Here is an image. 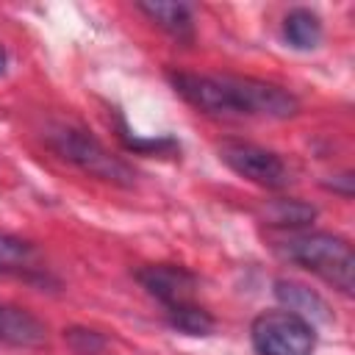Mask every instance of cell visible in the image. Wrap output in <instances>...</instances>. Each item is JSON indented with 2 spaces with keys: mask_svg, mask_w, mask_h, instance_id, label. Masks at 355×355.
Wrapping results in <instances>:
<instances>
[{
  "mask_svg": "<svg viewBox=\"0 0 355 355\" xmlns=\"http://www.w3.org/2000/svg\"><path fill=\"white\" fill-rule=\"evenodd\" d=\"M6 61H8V58H6V47L0 44V75L6 72Z\"/></svg>",
  "mask_w": 355,
  "mask_h": 355,
  "instance_id": "obj_15",
  "label": "cell"
},
{
  "mask_svg": "<svg viewBox=\"0 0 355 355\" xmlns=\"http://www.w3.org/2000/svg\"><path fill=\"white\" fill-rule=\"evenodd\" d=\"M250 338L258 355H311L316 347L313 324L283 308L255 316Z\"/></svg>",
  "mask_w": 355,
  "mask_h": 355,
  "instance_id": "obj_4",
  "label": "cell"
},
{
  "mask_svg": "<svg viewBox=\"0 0 355 355\" xmlns=\"http://www.w3.org/2000/svg\"><path fill=\"white\" fill-rule=\"evenodd\" d=\"M64 338L69 341V347L78 355H97L105 347V338L94 330H86V327H69V330H64Z\"/></svg>",
  "mask_w": 355,
  "mask_h": 355,
  "instance_id": "obj_14",
  "label": "cell"
},
{
  "mask_svg": "<svg viewBox=\"0 0 355 355\" xmlns=\"http://www.w3.org/2000/svg\"><path fill=\"white\" fill-rule=\"evenodd\" d=\"M47 341V327L25 308L0 302V344L33 349Z\"/></svg>",
  "mask_w": 355,
  "mask_h": 355,
  "instance_id": "obj_7",
  "label": "cell"
},
{
  "mask_svg": "<svg viewBox=\"0 0 355 355\" xmlns=\"http://www.w3.org/2000/svg\"><path fill=\"white\" fill-rule=\"evenodd\" d=\"M169 83L186 103L214 116L288 119L300 111V103L291 92L258 78L169 72Z\"/></svg>",
  "mask_w": 355,
  "mask_h": 355,
  "instance_id": "obj_1",
  "label": "cell"
},
{
  "mask_svg": "<svg viewBox=\"0 0 355 355\" xmlns=\"http://www.w3.org/2000/svg\"><path fill=\"white\" fill-rule=\"evenodd\" d=\"M219 158L244 180L263 186V189H283L288 183V169L283 158L266 147L227 139L219 144Z\"/></svg>",
  "mask_w": 355,
  "mask_h": 355,
  "instance_id": "obj_5",
  "label": "cell"
},
{
  "mask_svg": "<svg viewBox=\"0 0 355 355\" xmlns=\"http://www.w3.org/2000/svg\"><path fill=\"white\" fill-rule=\"evenodd\" d=\"M44 136H47V144L61 158H67L69 164L80 166L83 172H89V175H94L100 180L116 183V186H133V180H136L133 169L122 158L111 155L83 128H75V125H53Z\"/></svg>",
  "mask_w": 355,
  "mask_h": 355,
  "instance_id": "obj_3",
  "label": "cell"
},
{
  "mask_svg": "<svg viewBox=\"0 0 355 355\" xmlns=\"http://www.w3.org/2000/svg\"><path fill=\"white\" fill-rule=\"evenodd\" d=\"M33 247L11 233H0V275H17L31 269Z\"/></svg>",
  "mask_w": 355,
  "mask_h": 355,
  "instance_id": "obj_12",
  "label": "cell"
},
{
  "mask_svg": "<svg viewBox=\"0 0 355 355\" xmlns=\"http://www.w3.org/2000/svg\"><path fill=\"white\" fill-rule=\"evenodd\" d=\"M275 297L283 302V311H291L297 316H302L305 322H330V308L327 302L311 291L308 286L302 283H294V280H277L275 283Z\"/></svg>",
  "mask_w": 355,
  "mask_h": 355,
  "instance_id": "obj_8",
  "label": "cell"
},
{
  "mask_svg": "<svg viewBox=\"0 0 355 355\" xmlns=\"http://www.w3.org/2000/svg\"><path fill=\"white\" fill-rule=\"evenodd\" d=\"M166 322L186 336H208L214 330V316L205 308H200L197 302H183V305L166 308Z\"/></svg>",
  "mask_w": 355,
  "mask_h": 355,
  "instance_id": "obj_11",
  "label": "cell"
},
{
  "mask_svg": "<svg viewBox=\"0 0 355 355\" xmlns=\"http://www.w3.org/2000/svg\"><path fill=\"white\" fill-rule=\"evenodd\" d=\"M313 216H316V208L300 200H277L266 208V219L277 227H300V225H308Z\"/></svg>",
  "mask_w": 355,
  "mask_h": 355,
  "instance_id": "obj_13",
  "label": "cell"
},
{
  "mask_svg": "<svg viewBox=\"0 0 355 355\" xmlns=\"http://www.w3.org/2000/svg\"><path fill=\"white\" fill-rule=\"evenodd\" d=\"M136 280L141 283V288L155 297L164 311L183 305V302H194V291H197V277L178 263H150L144 269L136 272Z\"/></svg>",
  "mask_w": 355,
  "mask_h": 355,
  "instance_id": "obj_6",
  "label": "cell"
},
{
  "mask_svg": "<svg viewBox=\"0 0 355 355\" xmlns=\"http://www.w3.org/2000/svg\"><path fill=\"white\" fill-rule=\"evenodd\" d=\"M283 36L297 50H313L322 42V19L311 8H291L283 19Z\"/></svg>",
  "mask_w": 355,
  "mask_h": 355,
  "instance_id": "obj_10",
  "label": "cell"
},
{
  "mask_svg": "<svg viewBox=\"0 0 355 355\" xmlns=\"http://www.w3.org/2000/svg\"><path fill=\"white\" fill-rule=\"evenodd\" d=\"M277 252L291 263L313 272L341 294L355 291V255L352 247L333 233H291L277 244Z\"/></svg>",
  "mask_w": 355,
  "mask_h": 355,
  "instance_id": "obj_2",
  "label": "cell"
},
{
  "mask_svg": "<svg viewBox=\"0 0 355 355\" xmlns=\"http://www.w3.org/2000/svg\"><path fill=\"white\" fill-rule=\"evenodd\" d=\"M136 8L178 42L194 39V17L186 3H136Z\"/></svg>",
  "mask_w": 355,
  "mask_h": 355,
  "instance_id": "obj_9",
  "label": "cell"
}]
</instances>
